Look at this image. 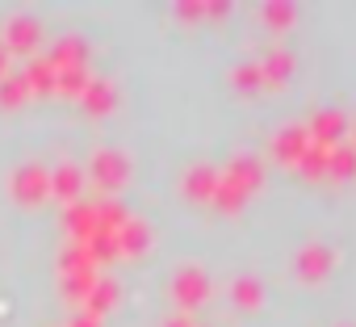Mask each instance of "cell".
Here are the masks:
<instances>
[{"instance_id":"obj_1","label":"cell","mask_w":356,"mask_h":327,"mask_svg":"<svg viewBox=\"0 0 356 327\" xmlns=\"http://www.w3.org/2000/svg\"><path fill=\"white\" fill-rule=\"evenodd\" d=\"M260 181H264L260 159H252V155L235 159L227 173H218V193H214V206H218V210H239V206H243V202L260 189Z\"/></svg>"},{"instance_id":"obj_2","label":"cell","mask_w":356,"mask_h":327,"mask_svg":"<svg viewBox=\"0 0 356 327\" xmlns=\"http://www.w3.org/2000/svg\"><path fill=\"white\" fill-rule=\"evenodd\" d=\"M59 269H63V289H67L76 302H84V298H88V289H92V281L101 277V273H97V264H92V256H88L80 244H67V248H63Z\"/></svg>"},{"instance_id":"obj_3","label":"cell","mask_w":356,"mask_h":327,"mask_svg":"<svg viewBox=\"0 0 356 327\" xmlns=\"http://www.w3.org/2000/svg\"><path fill=\"white\" fill-rule=\"evenodd\" d=\"M9 193L22 206H42L51 198V168H42V164H22V168H13Z\"/></svg>"},{"instance_id":"obj_4","label":"cell","mask_w":356,"mask_h":327,"mask_svg":"<svg viewBox=\"0 0 356 327\" xmlns=\"http://www.w3.org/2000/svg\"><path fill=\"white\" fill-rule=\"evenodd\" d=\"M172 298H176V306H181V314L206 306V298H210V277H206L202 269H181V273L172 277Z\"/></svg>"},{"instance_id":"obj_5","label":"cell","mask_w":356,"mask_h":327,"mask_svg":"<svg viewBox=\"0 0 356 327\" xmlns=\"http://www.w3.org/2000/svg\"><path fill=\"white\" fill-rule=\"evenodd\" d=\"M306 134H310L314 147L331 151V147H339V143L348 138V118H343L339 109H318V113L306 122Z\"/></svg>"},{"instance_id":"obj_6","label":"cell","mask_w":356,"mask_h":327,"mask_svg":"<svg viewBox=\"0 0 356 327\" xmlns=\"http://www.w3.org/2000/svg\"><path fill=\"white\" fill-rule=\"evenodd\" d=\"M293 269H298L302 281H323V277L335 269V248H331V244H306V248L298 252Z\"/></svg>"},{"instance_id":"obj_7","label":"cell","mask_w":356,"mask_h":327,"mask_svg":"<svg viewBox=\"0 0 356 327\" xmlns=\"http://www.w3.org/2000/svg\"><path fill=\"white\" fill-rule=\"evenodd\" d=\"M310 147H314V143H310V134H306V122H293V126H285V130L273 138V155H277L281 164H289V168H298L302 155H306Z\"/></svg>"},{"instance_id":"obj_8","label":"cell","mask_w":356,"mask_h":327,"mask_svg":"<svg viewBox=\"0 0 356 327\" xmlns=\"http://www.w3.org/2000/svg\"><path fill=\"white\" fill-rule=\"evenodd\" d=\"M88 173H92L105 189H118V185L126 181V173H130V159H126L122 151H113V147H101V151L92 155V164H88Z\"/></svg>"},{"instance_id":"obj_9","label":"cell","mask_w":356,"mask_h":327,"mask_svg":"<svg viewBox=\"0 0 356 327\" xmlns=\"http://www.w3.org/2000/svg\"><path fill=\"white\" fill-rule=\"evenodd\" d=\"M181 189H185L189 202H197V206L210 202V206H214V193H218V168H210V164H197V168L185 173Z\"/></svg>"},{"instance_id":"obj_10","label":"cell","mask_w":356,"mask_h":327,"mask_svg":"<svg viewBox=\"0 0 356 327\" xmlns=\"http://www.w3.org/2000/svg\"><path fill=\"white\" fill-rule=\"evenodd\" d=\"M38 38H42V26L34 22V17H26V13H17V17H9V26H5V51H34L38 47Z\"/></svg>"},{"instance_id":"obj_11","label":"cell","mask_w":356,"mask_h":327,"mask_svg":"<svg viewBox=\"0 0 356 327\" xmlns=\"http://www.w3.org/2000/svg\"><path fill=\"white\" fill-rule=\"evenodd\" d=\"M47 59H51V67H55V72H67V67H88V47H84V38L67 34V38H59V42L47 51Z\"/></svg>"},{"instance_id":"obj_12","label":"cell","mask_w":356,"mask_h":327,"mask_svg":"<svg viewBox=\"0 0 356 327\" xmlns=\"http://www.w3.org/2000/svg\"><path fill=\"white\" fill-rule=\"evenodd\" d=\"M63 223H67V239L72 244H88V235L97 231V202H72Z\"/></svg>"},{"instance_id":"obj_13","label":"cell","mask_w":356,"mask_h":327,"mask_svg":"<svg viewBox=\"0 0 356 327\" xmlns=\"http://www.w3.org/2000/svg\"><path fill=\"white\" fill-rule=\"evenodd\" d=\"M293 55L285 51V47H273L264 59H260V76H264V88H277V84H285L289 80V72H293Z\"/></svg>"},{"instance_id":"obj_14","label":"cell","mask_w":356,"mask_h":327,"mask_svg":"<svg viewBox=\"0 0 356 327\" xmlns=\"http://www.w3.org/2000/svg\"><path fill=\"white\" fill-rule=\"evenodd\" d=\"M80 185H84V173L76 168V164H59V168L51 173V198H59L67 206L80 198Z\"/></svg>"},{"instance_id":"obj_15","label":"cell","mask_w":356,"mask_h":327,"mask_svg":"<svg viewBox=\"0 0 356 327\" xmlns=\"http://www.w3.org/2000/svg\"><path fill=\"white\" fill-rule=\"evenodd\" d=\"M80 101H84V109H88V113H109V109L118 105V93H113V84H109L105 76H92V80H88V88L80 93Z\"/></svg>"},{"instance_id":"obj_16","label":"cell","mask_w":356,"mask_h":327,"mask_svg":"<svg viewBox=\"0 0 356 327\" xmlns=\"http://www.w3.org/2000/svg\"><path fill=\"white\" fill-rule=\"evenodd\" d=\"M151 248V227L143 218H126V227L118 231V252L122 256H138Z\"/></svg>"},{"instance_id":"obj_17","label":"cell","mask_w":356,"mask_h":327,"mask_svg":"<svg viewBox=\"0 0 356 327\" xmlns=\"http://www.w3.org/2000/svg\"><path fill=\"white\" fill-rule=\"evenodd\" d=\"M113 302H118V281L105 273V277H97V281H92V289H88L84 306H88V314H97V319H101V314H105Z\"/></svg>"},{"instance_id":"obj_18","label":"cell","mask_w":356,"mask_h":327,"mask_svg":"<svg viewBox=\"0 0 356 327\" xmlns=\"http://www.w3.org/2000/svg\"><path fill=\"white\" fill-rule=\"evenodd\" d=\"M22 76H26V84H30V93H55V67H51V59H47V55H38V59H30Z\"/></svg>"},{"instance_id":"obj_19","label":"cell","mask_w":356,"mask_h":327,"mask_svg":"<svg viewBox=\"0 0 356 327\" xmlns=\"http://www.w3.org/2000/svg\"><path fill=\"white\" fill-rule=\"evenodd\" d=\"M231 302H235V306H243V310H256V306L264 302V285H260L256 277H248V273H243V277H235V281H231Z\"/></svg>"},{"instance_id":"obj_20","label":"cell","mask_w":356,"mask_h":327,"mask_svg":"<svg viewBox=\"0 0 356 327\" xmlns=\"http://www.w3.org/2000/svg\"><path fill=\"white\" fill-rule=\"evenodd\" d=\"M26 97H30V84H26L22 72H5V76H0V105L17 109V105H26Z\"/></svg>"},{"instance_id":"obj_21","label":"cell","mask_w":356,"mask_h":327,"mask_svg":"<svg viewBox=\"0 0 356 327\" xmlns=\"http://www.w3.org/2000/svg\"><path fill=\"white\" fill-rule=\"evenodd\" d=\"M327 177H356V147L339 143L327 151Z\"/></svg>"},{"instance_id":"obj_22","label":"cell","mask_w":356,"mask_h":327,"mask_svg":"<svg viewBox=\"0 0 356 327\" xmlns=\"http://www.w3.org/2000/svg\"><path fill=\"white\" fill-rule=\"evenodd\" d=\"M88 67H67V72H55V93L59 97H80L88 88Z\"/></svg>"},{"instance_id":"obj_23","label":"cell","mask_w":356,"mask_h":327,"mask_svg":"<svg viewBox=\"0 0 356 327\" xmlns=\"http://www.w3.org/2000/svg\"><path fill=\"white\" fill-rule=\"evenodd\" d=\"M231 80H235V88H243V93H260V88H264V76H260V63H239Z\"/></svg>"},{"instance_id":"obj_24","label":"cell","mask_w":356,"mask_h":327,"mask_svg":"<svg viewBox=\"0 0 356 327\" xmlns=\"http://www.w3.org/2000/svg\"><path fill=\"white\" fill-rule=\"evenodd\" d=\"M260 17H264V26H273V30H285V26H293V5H281V0H277V5H264L260 9Z\"/></svg>"},{"instance_id":"obj_25","label":"cell","mask_w":356,"mask_h":327,"mask_svg":"<svg viewBox=\"0 0 356 327\" xmlns=\"http://www.w3.org/2000/svg\"><path fill=\"white\" fill-rule=\"evenodd\" d=\"M298 173L302 177H327V151L323 147H310L302 155V164H298Z\"/></svg>"},{"instance_id":"obj_26","label":"cell","mask_w":356,"mask_h":327,"mask_svg":"<svg viewBox=\"0 0 356 327\" xmlns=\"http://www.w3.org/2000/svg\"><path fill=\"white\" fill-rule=\"evenodd\" d=\"M163 327H197V323H193V319H189V314H172V319H168V323H163Z\"/></svg>"},{"instance_id":"obj_27","label":"cell","mask_w":356,"mask_h":327,"mask_svg":"<svg viewBox=\"0 0 356 327\" xmlns=\"http://www.w3.org/2000/svg\"><path fill=\"white\" fill-rule=\"evenodd\" d=\"M5 55H9V51H5V47H0V76H5Z\"/></svg>"},{"instance_id":"obj_28","label":"cell","mask_w":356,"mask_h":327,"mask_svg":"<svg viewBox=\"0 0 356 327\" xmlns=\"http://www.w3.org/2000/svg\"><path fill=\"white\" fill-rule=\"evenodd\" d=\"M352 147H356V130H352Z\"/></svg>"}]
</instances>
